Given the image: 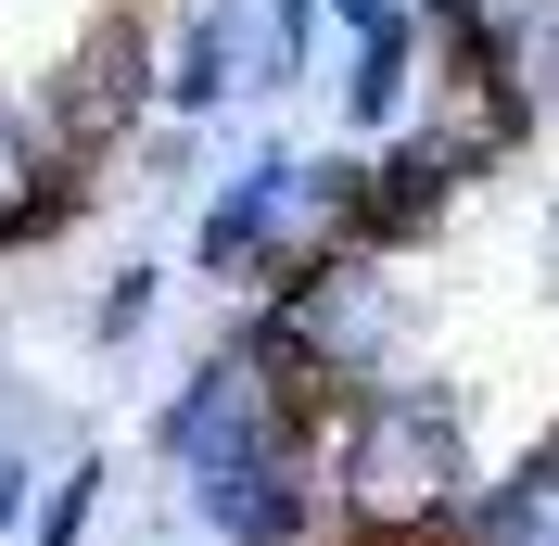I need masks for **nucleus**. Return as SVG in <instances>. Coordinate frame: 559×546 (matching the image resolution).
<instances>
[{
	"label": "nucleus",
	"mask_w": 559,
	"mask_h": 546,
	"mask_svg": "<svg viewBox=\"0 0 559 546\" xmlns=\"http://www.w3.org/2000/svg\"><path fill=\"white\" fill-rule=\"evenodd\" d=\"M331 496L369 546H407V534H445L471 521V432L432 381H382L356 394L344 432H331Z\"/></svg>",
	"instance_id": "f257e3e1"
},
{
	"label": "nucleus",
	"mask_w": 559,
	"mask_h": 546,
	"mask_svg": "<svg viewBox=\"0 0 559 546\" xmlns=\"http://www.w3.org/2000/svg\"><path fill=\"white\" fill-rule=\"evenodd\" d=\"M267 444H293L280 432V381H267V356H204V369L178 381V407H166V458L178 471H229V458H267Z\"/></svg>",
	"instance_id": "f03ea898"
},
{
	"label": "nucleus",
	"mask_w": 559,
	"mask_h": 546,
	"mask_svg": "<svg viewBox=\"0 0 559 546\" xmlns=\"http://www.w3.org/2000/svg\"><path fill=\"white\" fill-rule=\"evenodd\" d=\"M191 509H204L216 546H306V483H293V444L229 458V471H191Z\"/></svg>",
	"instance_id": "7ed1b4c3"
},
{
	"label": "nucleus",
	"mask_w": 559,
	"mask_h": 546,
	"mask_svg": "<svg viewBox=\"0 0 559 546\" xmlns=\"http://www.w3.org/2000/svg\"><path fill=\"white\" fill-rule=\"evenodd\" d=\"M76 204V166H64V128H26V115H0V241L51 229Z\"/></svg>",
	"instance_id": "20e7f679"
},
{
	"label": "nucleus",
	"mask_w": 559,
	"mask_h": 546,
	"mask_svg": "<svg viewBox=\"0 0 559 546\" xmlns=\"http://www.w3.org/2000/svg\"><path fill=\"white\" fill-rule=\"evenodd\" d=\"M140 90H153L140 76V26H90V51L64 64V140H115L140 115Z\"/></svg>",
	"instance_id": "39448f33"
},
{
	"label": "nucleus",
	"mask_w": 559,
	"mask_h": 546,
	"mask_svg": "<svg viewBox=\"0 0 559 546\" xmlns=\"http://www.w3.org/2000/svg\"><path fill=\"white\" fill-rule=\"evenodd\" d=\"M457 546H559V444H534L509 483H484L471 521H457Z\"/></svg>",
	"instance_id": "423d86ee"
},
{
	"label": "nucleus",
	"mask_w": 559,
	"mask_h": 546,
	"mask_svg": "<svg viewBox=\"0 0 559 546\" xmlns=\"http://www.w3.org/2000/svg\"><path fill=\"white\" fill-rule=\"evenodd\" d=\"M547 13H559V0H445V26H457V51H471V64H522Z\"/></svg>",
	"instance_id": "0eeeda50"
},
{
	"label": "nucleus",
	"mask_w": 559,
	"mask_h": 546,
	"mask_svg": "<svg viewBox=\"0 0 559 546\" xmlns=\"http://www.w3.org/2000/svg\"><path fill=\"white\" fill-rule=\"evenodd\" d=\"M216 90H229V13H204V26L178 38V64H166V103L178 115H204Z\"/></svg>",
	"instance_id": "6e6552de"
},
{
	"label": "nucleus",
	"mask_w": 559,
	"mask_h": 546,
	"mask_svg": "<svg viewBox=\"0 0 559 546\" xmlns=\"http://www.w3.org/2000/svg\"><path fill=\"white\" fill-rule=\"evenodd\" d=\"M394 103H407V26H394V38H369V51H356V128H382Z\"/></svg>",
	"instance_id": "1a4fd4ad"
},
{
	"label": "nucleus",
	"mask_w": 559,
	"mask_h": 546,
	"mask_svg": "<svg viewBox=\"0 0 559 546\" xmlns=\"http://www.w3.org/2000/svg\"><path fill=\"white\" fill-rule=\"evenodd\" d=\"M90 483H103V471H76L64 496H51V521H38V546H76V521H90Z\"/></svg>",
	"instance_id": "9d476101"
},
{
	"label": "nucleus",
	"mask_w": 559,
	"mask_h": 546,
	"mask_svg": "<svg viewBox=\"0 0 559 546\" xmlns=\"http://www.w3.org/2000/svg\"><path fill=\"white\" fill-rule=\"evenodd\" d=\"M331 13H344L356 38H394V26H407V13H419V0H331Z\"/></svg>",
	"instance_id": "9b49d317"
},
{
	"label": "nucleus",
	"mask_w": 559,
	"mask_h": 546,
	"mask_svg": "<svg viewBox=\"0 0 559 546\" xmlns=\"http://www.w3.org/2000/svg\"><path fill=\"white\" fill-rule=\"evenodd\" d=\"M522 76H534V90H547V103H559V13H547V26H534V51H522Z\"/></svg>",
	"instance_id": "f8f14e48"
},
{
	"label": "nucleus",
	"mask_w": 559,
	"mask_h": 546,
	"mask_svg": "<svg viewBox=\"0 0 559 546\" xmlns=\"http://www.w3.org/2000/svg\"><path fill=\"white\" fill-rule=\"evenodd\" d=\"M26 521V471H13V444H0V534Z\"/></svg>",
	"instance_id": "ddd939ff"
},
{
	"label": "nucleus",
	"mask_w": 559,
	"mask_h": 546,
	"mask_svg": "<svg viewBox=\"0 0 559 546\" xmlns=\"http://www.w3.org/2000/svg\"><path fill=\"white\" fill-rule=\"evenodd\" d=\"M547 268H559V216H547Z\"/></svg>",
	"instance_id": "4468645a"
}]
</instances>
